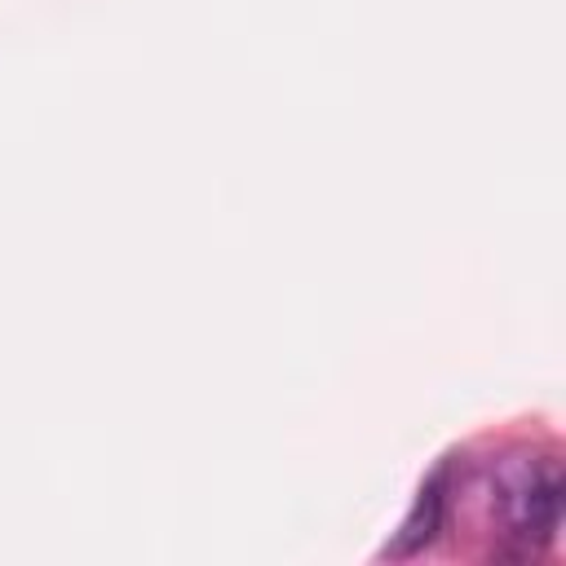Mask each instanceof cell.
Instances as JSON below:
<instances>
[{
	"label": "cell",
	"mask_w": 566,
	"mask_h": 566,
	"mask_svg": "<svg viewBox=\"0 0 566 566\" xmlns=\"http://www.w3.org/2000/svg\"><path fill=\"white\" fill-rule=\"evenodd\" d=\"M562 464L539 451H513L491 464V517L509 557H535L562 526Z\"/></svg>",
	"instance_id": "obj_1"
},
{
	"label": "cell",
	"mask_w": 566,
	"mask_h": 566,
	"mask_svg": "<svg viewBox=\"0 0 566 566\" xmlns=\"http://www.w3.org/2000/svg\"><path fill=\"white\" fill-rule=\"evenodd\" d=\"M442 513H447V469H438L424 486H420V495H416V509L407 513V522H402V531H398V539L385 548L389 557H407V553H416V548H424L433 535H438V526H442Z\"/></svg>",
	"instance_id": "obj_2"
}]
</instances>
